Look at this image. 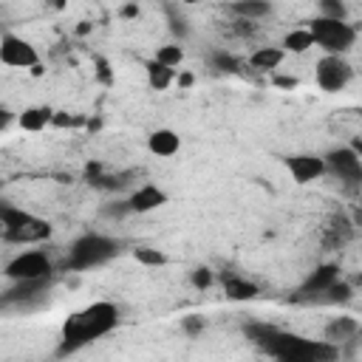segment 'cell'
Masks as SVG:
<instances>
[{"mask_svg":"<svg viewBox=\"0 0 362 362\" xmlns=\"http://www.w3.org/2000/svg\"><path fill=\"white\" fill-rule=\"evenodd\" d=\"M119 322H122V311L116 303H110V300L88 303L85 308L65 317V322L59 328L57 356H71V354L85 351L88 345L99 342L113 328H119Z\"/></svg>","mask_w":362,"mask_h":362,"instance_id":"cell-1","label":"cell"},{"mask_svg":"<svg viewBox=\"0 0 362 362\" xmlns=\"http://www.w3.org/2000/svg\"><path fill=\"white\" fill-rule=\"evenodd\" d=\"M252 342H257L277 362H337L339 348L325 339H305L300 334L274 328V325H252Z\"/></svg>","mask_w":362,"mask_h":362,"instance_id":"cell-2","label":"cell"},{"mask_svg":"<svg viewBox=\"0 0 362 362\" xmlns=\"http://www.w3.org/2000/svg\"><path fill=\"white\" fill-rule=\"evenodd\" d=\"M51 223L28 209H20L14 204H6L0 201V238L8 240V243H20V246H28V243H42L51 238Z\"/></svg>","mask_w":362,"mask_h":362,"instance_id":"cell-3","label":"cell"},{"mask_svg":"<svg viewBox=\"0 0 362 362\" xmlns=\"http://www.w3.org/2000/svg\"><path fill=\"white\" fill-rule=\"evenodd\" d=\"M119 255V240L116 238H107V235H99V232H88L82 238H76L68 249V269L74 272H85V269H93V266H102L107 260H113Z\"/></svg>","mask_w":362,"mask_h":362,"instance_id":"cell-4","label":"cell"},{"mask_svg":"<svg viewBox=\"0 0 362 362\" xmlns=\"http://www.w3.org/2000/svg\"><path fill=\"white\" fill-rule=\"evenodd\" d=\"M308 34L314 45H320L331 57H345L354 42H356V28L348 20H328V17H314L308 25Z\"/></svg>","mask_w":362,"mask_h":362,"instance_id":"cell-5","label":"cell"},{"mask_svg":"<svg viewBox=\"0 0 362 362\" xmlns=\"http://www.w3.org/2000/svg\"><path fill=\"white\" fill-rule=\"evenodd\" d=\"M3 274L11 280V283H40V280H51L54 274V263L51 257L42 252V249H28V252H20L14 255Z\"/></svg>","mask_w":362,"mask_h":362,"instance_id":"cell-6","label":"cell"},{"mask_svg":"<svg viewBox=\"0 0 362 362\" xmlns=\"http://www.w3.org/2000/svg\"><path fill=\"white\" fill-rule=\"evenodd\" d=\"M314 79L317 85L325 90V93H337L342 90L351 79H354V68L345 57H331V54H322L317 59V71H314Z\"/></svg>","mask_w":362,"mask_h":362,"instance_id":"cell-7","label":"cell"},{"mask_svg":"<svg viewBox=\"0 0 362 362\" xmlns=\"http://www.w3.org/2000/svg\"><path fill=\"white\" fill-rule=\"evenodd\" d=\"M0 62L8 68H31L34 71L40 65V54L25 37L6 31L0 37Z\"/></svg>","mask_w":362,"mask_h":362,"instance_id":"cell-8","label":"cell"},{"mask_svg":"<svg viewBox=\"0 0 362 362\" xmlns=\"http://www.w3.org/2000/svg\"><path fill=\"white\" fill-rule=\"evenodd\" d=\"M322 161H325V173L337 175L345 184H356L362 178V158H359L356 147H337V150L325 153Z\"/></svg>","mask_w":362,"mask_h":362,"instance_id":"cell-9","label":"cell"},{"mask_svg":"<svg viewBox=\"0 0 362 362\" xmlns=\"http://www.w3.org/2000/svg\"><path fill=\"white\" fill-rule=\"evenodd\" d=\"M286 167L297 184H308V181H317L320 175H325V161H322V156H314V153L288 156Z\"/></svg>","mask_w":362,"mask_h":362,"instance_id":"cell-10","label":"cell"},{"mask_svg":"<svg viewBox=\"0 0 362 362\" xmlns=\"http://www.w3.org/2000/svg\"><path fill=\"white\" fill-rule=\"evenodd\" d=\"M167 201H170V195H167L158 184H141V187H136L133 195L127 198V209L144 215V212H153V209L164 206Z\"/></svg>","mask_w":362,"mask_h":362,"instance_id":"cell-11","label":"cell"},{"mask_svg":"<svg viewBox=\"0 0 362 362\" xmlns=\"http://www.w3.org/2000/svg\"><path fill=\"white\" fill-rule=\"evenodd\" d=\"M339 280V266H334V263H325V266H320V269H314L308 277H305V283L300 286V297H314V294H325L334 283Z\"/></svg>","mask_w":362,"mask_h":362,"instance_id":"cell-12","label":"cell"},{"mask_svg":"<svg viewBox=\"0 0 362 362\" xmlns=\"http://www.w3.org/2000/svg\"><path fill=\"white\" fill-rule=\"evenodd\" d=\"M147 150L153 156H158V158H170V156H175L181 150V136L175 130H170V127H158V130H153L147 136Z\"/></svg>","mask_w":362,"mask_h":362,"instance_id":"cell-13","label":"cell"},{"mask_svg":"<svg viewBox=\"0 0 362 362\" xmlns=\"http://www.w3.org/2000/svg\"><path fill=\"white\" fill-rule=\"evenodd\" d=\"M51 122H54V110H51L48 105H31V107H25V110L17 116V124H20L23 130H28V133H40V130H45Z\"/></svg>","mask_w":362,"mask_h":362,"instance_id":"cell-14","label":"cell"},{"mask_svg":"<svg viewBox=\"0 0 362 362\" xmlns=\"http://www.w3.org/2000/svg\"><path fill=\"white\" fill-rule=\"evenodd\" d=\"M283 59H286V51L280 45H260L249 54V65L255 71H274V68H280Z\"/></svg>","mask_w":362,"mask_h":362,"instance_id":"cell-15","label":"cell"},{"mask_svg":"<svg viewBox=\"0 0 362 362\" xmlns=\"http://www.w3.org/2000/svg\"><path fill=\"white\" fill-rule=\"evenodd\" d=\"M356 334H359V322L351 320V317H339V320L328 322V328H325V342H331V345L339 348L342 342L356 339Z\"/></svg>","mask_w":362,"mask_h":362,"instance_id":"cell-16","label":"cell"},{"mask_svg":"<svg viewBox=\"0 0 362 362\" xmlns=\"http://www.w3.org/2000/svg\"><path fill=\"white\" fill-rule=\"evenodd\" d=\"M45 291H48V280H40V283H14V288H8L0 300L3 303H28V300H40V297H45Z\"/></svg>","mask_w":362,"mask_h":362,"instance_id":"cell-17","label":"cell"},{"mask_svg":"<svg viewBox=\"0 0 362 362\" xmlns=\"http://www.w3.org/2000/svg\"><path fill=\"white\" fill-rule=\"evenodd\" d=\"M229 11L238 14L243 23H252V20H260V17L272 14V3H263V0H235V3H229Z\"/></svg>","mask_w":362,"mask_h":362,"instance_id":"cell-18","label":"cell"},{"mask_svg":"<svg viewBox=\"0 0 362 362\" xmlns=\"http://www.w3.org/2000/svg\"><path fill=\"white\" fill-rule=\"evenodd\" d=\"M144 74H147V85L153 88V90H167L173 82H175V71L173 68H164V65H158L156 59H147L144 62Z\"/></svg>","mask_w":362,"mask_h":362,"instance_id":"cell-19","label":"cell"},{"mask_svg":"<svg viewBox=\"0 0 362 362\" xmlns=\"http://www.w3.org/2000/svg\"><path fill=\"white\" fill-rule=\"evenodd\" d=\"M223 291L232 300H249V297L257 294V286L243 280V277H238V274H223Z\"/></svg>","mask_w":362,"mask_h":362,"instance_id":"cell-20","label":"cell"},{"mask_svg":"<svg viewBox=\"0 0 362 362\" xmlns=\"http://www.w3.org/2000/svg\"><path fill=\"white\" fill-rule=\"evenodd\" d=\"M314 45V40H311V34H308V28H294V31H288L286 37H283V51L286 54H305L308 48Z\"/></svg>","mask_w":362,"mask_h":362,"instance_id":"cell-21","label":"cell"},{"mask_svg":"<svg viewBox=\"0 0 362 362\" xmlns=\"http://www.w3.org/2000/svg\"><path fill=\"white\" fill-rule=\"evenodd\" d=\"M153 59H156L158 65H164V68H173V71H175V68L184 62V48H181V45H175V42H173V45H158Z\"/></svg>","mask_w":362,"mask_h":362,"instance_id":"cell-22","label":"cell"},{"mask_svg":"<svg viewBox=\"0 0 362 362\" xmlns=\"http://www.w3.org/2000/svg\"><path fill=\"white\" fill-rule=\"evenodd\" d=\"M133 257H136L141 266H164V263H167V257H164L158 249H150V246L133 249Z\"/></svg>","mask_w":362,"mask_h":362,"instance_id":"cell-23","label":"cell"},{"mask_svg":"<svg viewBox=\"0 0 362 362\" xmlns=\"http://www.w3.org/2000/svg\"><path fill=\"white\" fill-rule=\"evenodd\" d=\"M320 8H322L320 17H328V20H345V6L337 3V0H322Z\"/></svg>","mask_w":362,"mask_h":362,"instance_id":"cell-24","label":"cell"},{"mask_svg":"<svg viewBox=\"0 0 362 362\" xmlns=\"http://www.w3.org/2000/svg\"><path fill=\"white\" fill-rule=\"evenodd\" d=\"M325 294H328V300H334V303H337V300H339V303H345V300L351 297V286H348V283H342V280H337Z\"/></svg>","mask_w":362,"mask_h":362,"instance_id":"cell-25","label":"cell"},{"mask_svg":"<svg viewBox=\"0 0 362 362\" xmlns=\"http://www.w3.org/2000/svg\"><path fill=\"white\" fill-rule=\"evenodd\" d=\"M212 59H215V68H221V71H235L238 68V59L232 54H226V51H218Z\"/></svg>","mask_w":362,"mask_h":362,"instance_id":"cell-26","label":"cell"},{"mask_svg":"<svg viewBox=\"0 0 362 362\" xmlns=\"http://www.w3.org/2000/svg\"><path fill=\"white\" fill-rule=\"evenodd\" d=\"M192 286H195V288L212 286V272H209V269H195V272H192Z\"/></svg>","mask_w":362,"mask_h":362,"instance_id":"cell-27","label":"cell"},{"mask_svg":"<svg viewBox=\"0 0 362 362\" xmlns=\"http://www.w3.org/2000/svg\"><path fill=\"white\" fill-rule=\"evenodd\" d=\"M170 28H173L175 34H181V37H187V34H189V25H187V20H184V17H178L173 8H170Z\"/></svg>","mask_w":362,"mask_h":362,"instance_id":"cell-28","label":"cell"},{"mask_svg":"<svg viewBox=\"0 0 362 362\" xmlns=\"http://www.w3.org/2000/svg\"><path fill=\"white\" fill-rule=\"evenodd\" d=\"M14 119H17V116H14V110H11V107H6V105H0V133H3V130H8Z\"/></svg>","mask_w":362,"mask_h":362,"instance_id":"cell-29","label":"cell"},{"mask_svg":"<svg viewBox=\"0 0 362 362\" xmlns=\"http://www.w3.org/2000/svg\"><path fill=\"white\" fill-rule=\"evenodd\" d=\"M184 328H187V331H201V328H204V320H198V317H187V320H184Z\"/></svg>","mask_w":362,"mask_h":362,"instance_id":"cell-30","label":"cell"},{"mask_svg":"<svg viewBox=\"0 0 362 362\" xmlns=\"http://www.w3.org/2000/svg\"><path fill=\"white\" fill-rule=\"evenodd\" d=\"M274 82H277V85H283V88H294V85H297V79H294V76H277Z\"/></svg>","mask_w":362,"mask_h":362,"instance_id":"cell-31","label":"cell"},{"mask_svg":"<svg viewBox=\"0 0 362 362\" xmlns=\"http://www.w3.org/2000/svg\"><path fill=\"white\" fill-rule=\"evenodd\" d=\"M175 82H178L181 88H187V85H192V74H181V76H175Z\"/></svg>","mask_w":362,"mask_h":362,"instance_id":"cell-32","label":"cell"},{"mask_svg":"<svg viewBox=\"0 0 362 362\" xmlns=\"http://www.w3.org/2000/svg\"><path fill=\"white\" fill-rule=\"evenodd\" d=\"M122 14H124V17H136V14H139V8H136V6H124V8H122Z\"/></svg>","mask_w":362,"mask_h":362,"instance_id":"cell-33","label":"cell"}]
</instances>
